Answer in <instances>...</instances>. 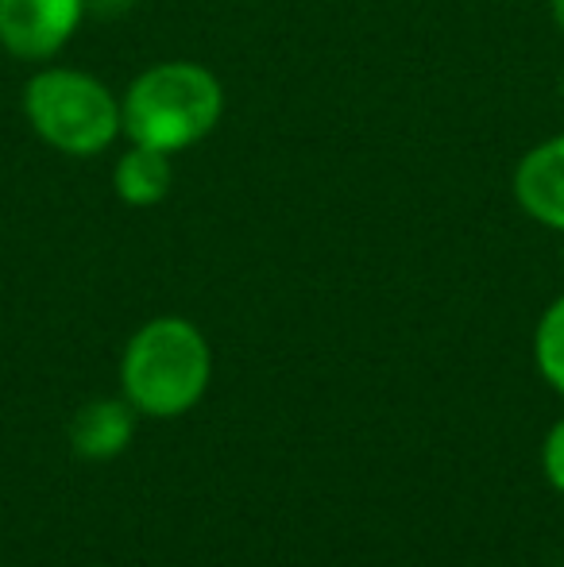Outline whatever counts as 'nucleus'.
Segmentation results:
<instances>
[{
    "label": "nucleus",
    "instance_id": "7ed1b4c3",
    "mask_svg": "<svg viewBox=\"0 0 564 567\" xmlns=\"http://www.w3.org/2000/svg\"><path fill=\"white\" fill-rule=\"evenodd\" d=\"M23 116L66 155H98L121 135V101L82 70H39L23 85Z\"/></svg>",
    "mask_w": 564,
    "mask_h": 567
},
{
    "label": "nucleus",
    "instance_id": "f03ea898",
    "mask_svg": "<svg viewBox=\"0 0 564 567\" xmlns=\"http://www.w3.org/2000/svg\"><path fill=\"white\" fill-rule=\"evenodd\" d=\"M209 343L182 317L147 321L132 337L121 363V382L132 405L151 417H178L202 402L209 386Z\"/></svg>",
    "mask_w": 564,
    "mask_h": 567
},
{
    "label": "nucleus",
    "instance_id": "39448f33",
    "mask_svg": "<svg viewBox=\"0 0 564 567\" xmlns=\"http://www.w3.org/2000/svg\"><path fill=\"white\" fill-rule=\"evenodd\" d=\"M514 197L545 228L564 231V135L534 147L514 171Z\"/></svg>",
    "mask_w": 564,
    "mask_h": 567
},
{
    "label": "nucleus",
    "instance_id": "9b49d317",
    "mask_svg": "<svg viewBox=\"0 0 564 567\" xmlns=\"http://www.w3.org/2000/svg\"><path fill=\"white\" fill-rule=\"evenodd\" d=\"M561 93H564V78H561Z\"/></svg>",
    "mask_w": 564,
    "mask_h": 567
},
{
    "label": "nucleus",
    "instance_id": "6e6552de",
    "mask_svg": "<svg viewBox=\"0 0 564 567\" xmlns=\"http://www.w3.org/2000/svg\"><path fill=\"white\" fill-rule=\"evenodd\" d=\"M534 348H537V367H542V374L564 394V298H557L545 309L542 324H537Z\"/></svg>",
    "mask_w": 564,
    "mask_h": 567
},
{
    "label": "nucleus",
    "instance_id": "9d476101",
    "mask_svg": "<svg viewBox=\"0 0 564 567\" xmlns=\"http://www.w3.org/2000/svg\"><path fill=\"white\" fill-rule=\"evenodd\" d=\"M553 20H557V28L564 31V0H553Z\"/></svg>",
    "mask_w": 564,
    "mask_h": 567
},
{
    "label": "nucleus",
    "instance_id": "423d86ee",
    "mask_svg": "<svg viewBox=\"0 0 564 567\" xmlns=\"http://www.w3.org/2000/svg\"><path fill=\"white\" fill-rule=\"evenodd\" d=\"M132 433H136V425H132L129 405L113 402V398L82 405L70 421V444L82 460H113L124 452Z\"/></svg>",
    "mask_w": 564,
    "mask_h": 567
},
{
    "label": "nucleus",
    "instance_id": "20e7f679",
    "mask_svg": "<svg viewBox=\"0 0 564 567\" xmlns=\"http://www.w3.org/2000/svg\"><path fill=\"white\" fill-rule=\"evenodd\" d=\"M85 0H0V47L16 59L43 62L70 43Z\"/></svg>",
    "mask_w": 564,
    "mask_h": 567
},
{
    "label": "nucleus",
    "instance_id": "1a4fd4ad",
    "mask_svg": "<svg viewBox=\"0 0 564 567\" xmlns=\"http://www.w3.org/2000/svg\"><path fill=\"white\" fill-rule=\"evenodd\" d=\"M545 475L564 494V421L550 433V441H545Z\"/></svg>",
    "mask_w": 564,
    "mask_h": 567
},
{
    "label": "nucleus",
    "instance_id": "0eeeda50",
    "mask_svg": "<svg viewBox=\"0 0 564 567\" xmlns=\"http://www.w3.org/2000/svg\"><path fill=\"white\" fill-rule=\"evenodd\" d=\"M171 182H174V171H171V155H166V151L132 143V147L116 158L113 189L124 205H136V209L158 205L171 194Z\"/></svg>",
    "mask_w": 564,
    "mask_h": 567
},
{
    "label": "nucleus",
    "instance_id": "f257e3e1",
    "mask_svg": "<svg viewBox=\"0 0 564 567\" xmlns=\"http://www.w3.org/2000/svg\"><path fill=\"white\" fill-rule=\"evenodd\" d=\"M225 113V90L197 62H163L132 82L121 101V132L140 147L174 151L194 147L217 127Z\"/></svg>",
    "mask_w": 564,
    "mask_h": 567
}]
</instances>
